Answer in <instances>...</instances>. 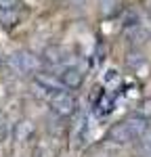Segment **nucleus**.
Segmentation results:
<instances>
[{"mask_svg": "<svg viewBox=\"0 0 151 157\" xmlns=\"http://www.w3.org/2000/svg\"><path fill=\"white\" fill-rule=\"evenodd\" d=\"M48 103H50V109L57 115H61V117H72L76 113V109H78V101H76V97L69 90H55V92H50Z\"/></svg>", "mask_w": 151, "mask_h": 157, "instance_id": "f257e3e1", "label": "nucleus"}, {"mask_svg": "<svg viewBox=\"0 0 151 157\" xmlns=\"http://www.w3.org/2000/svg\"><path fill=\"white\" fill-rule=\"evenodd\" d=\"M6 63L15 69V73H32L38 69V57L32 55V52H27V50L13 52Z\"/></svg>", "mask_w": 151, "mask_h": 157, "instance_id": "f03ea898", "label": "nucleus"}, {"mask_svg": "<svg viewBox=\"0 0 151 157\" xmlns=\"http://www.w3.org/2000/svg\"><path fill=\"white\" fill-rule=\"evenodd\" d=\"M59 84H61L63 90H78L84 84V73L76 65H65L59 71Z\"/></svg>", "mask_w": 151, "mask_h": 157, "instance_id": "7ed1b4c3", "label": "nucleus"}, {"mask_svg": "<svg viewBox=\"0 0 151 157\" xmlns=\"http://www.w3.org/2000/svg\"><path fill=\"white\" fill-rule=\"evenodd\" d=\"M42 61L46 65H50V67H59V65H65L67 52L59 44H50V46H46V48L42 50Z\"/></svg>", "mask_w": 151, "mask_h": 157, "instance_id": "20e7f679", "label": "nucleus"}, {"mask_svg": "<svg viewBox=\"0 0 151 157\" xmlns=\"http://www.w3.org/2000/svg\"><path fill=\"white\" fill-rule=\"evenodd\" d=\"M107 140H111V143H115V145H128V143H132V136H130V132H128L126 124L120 121V124H113L111 128H109Z\"/></svg>", "mask_w": 151, "mask_h": 157, "instance_id": "39448f33", "label": "nucleus"}, {"mask_svg": "<svg viewBox=\"0 0 151 157\" xmlns=\"http://www.w3.org/2000/svg\"><path fill=\"white\" fill-rule=\"evenodd\" d=\"M34 134V124L27 120H21L15 124V128H13V136H15V140L17 143H25L29 136Z\"/></svg>", "mask_w": 151, "mask_h": 157, "instance_id": "423d86ee", "label": "nucleus"}, {"mask_svg": "<svg viewBox=\"0 0 151 157\" xmlns=\"http://www.w3.org/2000/svg\"><path fill=\"white\" fill-rule=\"evenodd\" d=\"M111 109H113V103H111V98L107 97V94H103L99 101V111L103 113V115H107V113H111Z\"/></svg>", "mask_w": 151, "mask_h": 157, "instance_id": "0eeeda50", "label": "nucleus"}, {"mask_svg": "<svg viewBox=\"0 0 151 157\" xmlns=\"http://www.w3.org/2000/svg\"><path fill=\"white\" fill-rule=\"evenodd\" d=\"M137 115L145 117V120H151V98H149V101H143V103H141V107H138Z\"/></svg>", "mask_w": 151, "mask_h": 157, "instance_id": "6e6552de", "label": "nucleus"}, {"mask_svg": "<svg viewBox=\"0 0 151 157\" xmlns=\"http://www.w3.org/2000/svg\"><path fill=\"white\" fill-rule=\"evenodd\" d=\"M115 4H118V0H101V11H103V15H113L115 13Z\"/></svg>", "mask_w": 151, "mask_h": 157, "instance_id": "1a4fd4ad", "label": "nucleus"}, {"mask_svg": "<svg viewBox=\"0 0 151 157\" xmlns=\"http://www.w3.org/2000/svg\"><path fill=\"white\" fill-rule=\"evenodd\" d=\"M34 157H52V151H50L46 145H40L36 151H34Z\"/></svg>", "mask_w": 151, "mask_h": 157, "instance_id": "9d476101", "label": "nucleus"}, {"mask_svg": "<svg viewBox=\"0 0 151 157\" xmlns=\"http://www.w3.org/2000/svg\"><path fill=\"white\" fill-rule=\"evenodd\" d=\"M15 11V0H0V13Z\"/></svg>", "mask_w": 151, "mask_h": 157, "instance_id": "9b49d317", "label": "nucleus"}, {"mask_svg": "<svg viewBox=\"0 0 151 157\" xmlns=\"http://www.w3.org/2000/svg\"><path fill=\"white\" fill-rule=\"evenodd\" d=\"M6 121L4 120H0V143H4V138L9 136V130H6V126H4Z\"/></svg>", "mask_w": 151, "mask_h": 157, "instance_id": "f8f14e48", "label": "nucleus"}, {"mask_svg": "<svg viewBox=\"0 0 151 157\" xmlns=\"http://www.w3.org/2000/svg\"><path fill=\"white\" fill-rule=\"evenodd\" d=\"M0 65H2V57H0Z\"/></svg>", "mask_w": 151, "mask_h": 157, "instance_id": "ddd939ff", "label": "nucleus"}]
</instances>
